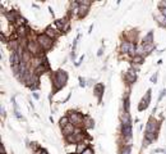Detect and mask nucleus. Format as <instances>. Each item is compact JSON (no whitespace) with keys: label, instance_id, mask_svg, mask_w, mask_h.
Returning <instances> with one entry per match:
<instances>
[{"label":"nucleus","instance_id":"f257e3e1","mask_svg":"<svg viewBox=\"0 0 166 154\" xmlns=\"http://www.w3.org/2000/svg\"><path fill=\"white\" fill-rule=\"evenodd\" d=\"M68 81V75L65 71H58L54 75V79H52V85H54V90L58 91L60 89H63L65 86V83Z\"/></svg>","mask_w":166,"mask_h":154},{"label":"nucleus","instance_id":"f03ea898","mask_svg":"<svg viewBox=\"0 0 166 154\" xmlns=\"http://www.w3.org/2000/svg\"><path fill=\"white\" fill-rule=\"evenodd\" d=\"M37 44H38V46L42 50H49L52 46V40L43 33V35H38L37 36Z\"/></svg>","mask_w":166,"mask_h":154},{"label":"nucleus","instance_id":"7ed1b4c3","mask_svg":"<svg viewBox=\"0 0 166 154\" xmlns=\"http://www.w3.org/2000/svg\"><path fill=\"white\" fill-rule=\"evenodd\" d=\"M68 117H69V119H71V123L74 125V126H82V125H84V117L81 113L71 112Z\"/></svg>","mask_w":166,"mask_h":154},{"label":"nucleus","instance_id":"20e7f679","mask_svg":"<svg viewBox=\"0 0 166 154\" xmlns=\"http://www.w3.org/2000/svg\"><path fill=\"white\" fill-rule=\"evenodd\" d=\"M159 122L156 121L155 118H150V121H148L147 123V128H146V134H157V131H159Z\"/></svg>","mask_w":166,"mask_h":154},{"label":"nucleus","instance_id":"39448f33","mask_svg":"<svg viewBox=\"0 0 166 154\" xmlns=\"http://www.w3.org/2000/svg\"><path fill=\"white\" fill-rule=\"evenodd\" d=\"M27 48H28V51H30L32 55H34V57L41 55V50H42V49L38 46L37 41H28Z\"/></svg>","mask_w":166,"mask_h":154},{"label":"nucleus","instance_id":"423d86ee","mask_svg":"<svg viewBox=\"0 0 166 154\" xmlns=\"http://www.w3.org/2000/svg\"><path fill=\"white\" fill-rule=\"evenodd\" d=\"M121 132H123L125 139L132 138V123H130V121L123 122V126H121Z\"/></svg>","mask_w":166,"mask_h":154},{"label":"nucleus","instance_id":"0eeeda50","mask_svg":"<svg viewBox=\"0 0 166 154\" xmlns=\"http://www.w3.org/2000/svg\"><path fill=\"white\" fill-rule=\"evenodd\" d=\"M150 101H151V90H148V91L146 92V96L141 100V104H139L138 109H139V110L146 109V108L148 107V104H150Z\"/></svg>","mask_w":166,"mask_h":154},{"label":"nucleus","instance_id":"6e6552de","mask_svg":"<svg viewBox=\"0 0 166 154\" xmlns=\"http://www.w3.org/2000/svg\"><path fill=\"white\" fill-rule=\"evenodd\" d=\"M136 79H137V75H136V72H134L133 70H129V71L127 72V75H125V80H127V82H129V83H133V82L136 81Z\"/></svg>","mask_w":166,"mask_h":154},{"label":"nucleus","instance_id":"1a4fd4ad","mask_svg":"<svg viewBox=\"0 0 166 154\" xmlns=\"http://www.w3.org/2000/svg\"><path fill=\"white\" fill-rule=\"evenodd\" d=\"M17 35L22 39H24L27 36V28H26L24 26H18V28H17Z\"/></svg>","mask_w":166,"mask_h":154},{"label":"nucleus","instance_id":"9d476101","mask_svg":"<svg viewBox=\"0 0 166 154\" xmlns=\"http://www.w3.org/2000/svg\"><path fill=\"white\" fill-rule=\"evenodd\" d=\"M103 90H105V88H103V85H102V83H97V85L95 86V94L99 96L100 100H101V95H102Z\"/></svg>","mask_w":166,"mask_h":154},{"label":"nucleus","instance_id":"9b49d317","mask_svg":"<svg viewBox=\"0 0 166 154\" xmlns=\"http://www.w3.org/2000/svg\"><path fill=\"white\" fill-rule=\"evenodd\" d=\"M147 44H153V33L152 32H148L143 39V45H147Z\"/></svg>","mask_w":166,"mask_h":154},{"label":"nucleus","instance_id":"f8f14e48","mask_svg":"<svg viewBox=\"0 0 166 154\" xmlns=\"http://www.w3.org/2000/svg\"><path fill=\"white\" fill-rule=\"evenodd\" d=\"M63 132H64L67 136H69V135H73V134H74V125L69 123L67 127H64V128H63Z\"/></svg>","mask_w":166,"mask_h":154},{"label":"nucleus","instance_id":"ddd939ff","mask_svg":"<svg viewBox=\"0 0 166 154\" xmlns=\"http://www.w3.org/2000/svg\"><path fill=\"white\" fill-rule=\"evenodd\" d=\"M67 21L65 19H56V27L59 30H67L68 28V24H65Z\"/></svg>","mask_w":166,"mask_h":154},{"label":"nucleus","instance_id":"4468645a","mask_svg":"<svg viewBox=\"0 0 166 154\" xmlns=\"http://www.w3.org/2000/svg\"><path fill=\"white\" fill-rule=\"evenodd\" d=\"M130 46H132V42H129V41H124L123 44H121V51L123 53H129V50H130Z\"/></svg>","mask_w":166,"mask_h":154},{"label":"nucleus","instance_id":"2eb2a0df","mask_svg":"<svg viewBox=\"0 0 166 154\" xmlns=\"http://www.w3.org/2000/svg\"><path fill=\"white\" fill-rule=\"evenodd\" d=\"M45 35L49 36V37L52 40V39H55V37H56V32L52 30L51 27H49V28H46V31H45Z\"/></svg>","mask_w":166,"mask_h":154},{"label":"nucleus","instance_id":"dca6fc26","mask_svg":"<svg viewBox=\"0 0 166 154\" xmlns=\"http://www.w3.org/2000/svg\"><path fill=\"white\" fill-rule=\"evenodd\" d=\"M86 149H87V145H86L84 143H79V144H77V153H78V154H82Z\"/></svg>","mask_w":166,"mask_h":154},{"label":"nucleus","instance_id":"f3484780","mask_svg":"<svg viewBox=\"0 0 166 154\" xmlns=\"http://www.w3.org/2000/svg\"><path fill=\"white\" fill-rule=\"evenodd\" d=\"M69 123H71V119H69V117H63L62 119H60V126H62V128L67 127Z\"/></svg>","mask_w":166,"mask_h":154},{"label":"nucleus","instance_id":"a211bd4d","mask_svg":"<svg viewBox=\"0 0 166 154\" xmlns=\"http://www.w3.org/2000/svg\"><path fill=\"white\" fill-rule=\"evenodd\" d=\"M155 48V44H147V45H143V49H144V54H148L151 53Z\"/></svg>","mask_w":166,"mask_h":154},{"label":"nucleus","instance_id":"6ab92c4d","mask_svg":"<svg viewBox=\"0 0 166 154\" xmlns=\"http://www.w3.org/2000/svg\"><path fill=\"white\" fill-rule=\"evenodd\" d=\"M93 125H95V122L92 121V119H91L90 117H86V118H84V126H86L87 128L93 127Z\"/></svg>","mask_w":166,"mask_h":154},{"label":"nucleus","instance_id":"aec40b11","mask_svg":"<svg viewBox=\"0 0 166 154\" xmlns=\"http://www.w3.org/2000/svg\"><path fill=\"white\" fill-rule=\"evenodd\" d=\"M156 19L159 21L162 26H165V27H166V17H164V15L161 14V15H157V17H156Z\"/></svg>","mask_w":166,"mask_h":154},{"label":"nucleus","instance_id":"412c9836","mask_svg":"<svg viewBox=\"0 0 166 154\" xmlns=\"http://www.w3.org/2000/svg\"><path fill=\"white\" fill-rule=\"evenodd\" d=\"M133 62L141 64V63L143 62V57H142V55H136V57H133Z\"/></svg>","mask_w":166,"mask_h":154},{"label":"nucleus","instance_id":"4be33fe9","mask_svg":"<svg viewBox=\"0 0 166 154\" xmlns=\"http://www.w3.org/2000/svg\"><path fill=\"white\" fill-rule=\"evenodd\" d=\"M82 154H93V150H92L91 148H87V149H86V150H84Z\"/></svg>","mask_w":166,"mask_h":154},{"label":"nucleus","instance_id":"5701e85b","mask_svg":"<svg viewBox=\"0 0 166 154\" xmlns=\"http://www.w3.org/2000/svg\"><path fill=\"white\" fill-rule=\"evenodd\" d=\"M37 154H49V153H47V152H46V150H43V149H40V150H38V153H37Z\"/></svg>","mask_w":166,"mask_h":154},{"label":"nucleus","instance_id":"b1692460","mask_svg":"<svg viewBox=\"0 0 166 154\" xmlns=\"http://www.w3.org/2000/svg\"><path fill=\"white\" fill-rule=\"evenodd\" d=\"M156 80H157V75L155 73V75L152 76V79H151V81H152V82H156Z\"/></svg>","mask_w":166,"mask_h":154},{"label":"nucleus","instance_id":"393cba45","mask_svg":"<svg viewBox=\"0 0 166 154\" xmlns=\"http://www.w3.org/2000/svg\"><path fill=\"white\" fill-rule=\"evenodd\" d=\"M79 81H81V86H84V85H86V82H84V80L82 79V77L79 79Z\"/></svg>","mask_w":166,"mask_h":154},{"label":"nucleus","instance_id":"a878e982","mask_svg":"<svg viewBox=\"0 0 166 154\" xmlns=\"http://www.w3.org/2000/svg\"><path fill=\"white\" fill-rule=\"evenodd\" d=\"M161 14H162L164 17H166V8H165V9H162V11H161Z\"/></svg>","mask_w":166,"mask_h":154}]
</instances>
